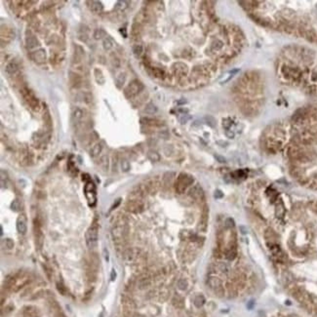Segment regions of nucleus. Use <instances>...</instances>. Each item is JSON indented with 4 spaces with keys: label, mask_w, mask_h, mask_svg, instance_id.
Returning <instances> with one entry per match:
<instances>
[{
    "label": "nucleus",
    "mask_w": 317,
    "mask_h": 317,
    "mask_svg": "<svg viewBox=\"0 0 317 317\" xmlns=\"http://www.w3.org/2000/svg\"><path fill=\"white\" fill-rule=\"evenodd\" d=\"M193 181H194V179L191 176L184 174V173L180 174V176L178 177V180H177V181H176V184H175L176 191L180 194L184 193L186 190V188H188L190 184H192Z\"/></svg>",
    "instance_id": "1"
},
{
    "label": "nucleus",
    "mask_w": 317,
    "mask_h": 317,
    "mask_svg": "<svg viewBox=\"0 0 317 317\" xmlns=\"http://www.w3.org/2000/svg\"><path fill=\"white\" fill-rule=\"evenodd\" d=\"M86 244L89 249H95L98 244V226L94 222L93 225L88 228L85 234Z\"/></svg>",
    "instance_id": "2"
},
{
    "label": "nucleus",
    "mask_w": 317,
    "mask_h": 317,
    "mask_svg": "<svg viewBox=\"0 0 317 317\" xmlns=\"http://www.w3.org/2000/svg\"><path fill=\"white\" fill-rule=\"evenodd\" d=\"M126 233H127V230H126V227L123 225H117L113 226L112 229H111V235H112L113 241L116 245H122Z\"/></svg>",
    "instance_id": "3"
},
{
    "label": "nucleus",
    "mask_w": 317,
    "mask_h": 317,
    "mask_svg": "<svg viewBox=\"0 0 317 317\" xmlns=\"http://www.w3.org/2000/svg\"><path fill=\"white\" fill-rule=\"evenodd\" d=\"M143 86L141 82L138 81V80H134L125 88L124 94H125L126 98H128V99H132V98L136 97L139 93L143 90Z\"/></svg>",
    "instance_id": "4"
},
{
    "label": "nucleus",
    "mask_w": 317,
    "mask_h": 317,
    "mask_svg": "<svg viewBox=\"0 0 317 317\" xmlns=\"http://www.w3.org/2000/svg\"><path fill=\"white\" fill-rule=\"evenodd\" d=\"M85 194H86V197L88 199V202H89V205H91V206H94V205L96 204V186L95 184L92 183V181H88V183L86 184L85 185Z\"/></svg>",
    "instance_id": "5"
},
{
    "label": "nucleus",
    "mask_w": 317,
    "mask_h": 317,
    "mask_svg": "<svg viewBox=\"0 0 317 317\" xmlns=\"http://www.w3.org/2000/svg\"><path fill=\"white\" fill-rule=\"evenodd\" d=\"M17 230L20 234H26L27 231V219L26 214H21L16 222Z\"/></svg>",
    "instance_id": "6"
},
{
    "label": "nucleus",
    "mask_w": 317,
    "mask_h": 317,
    "mask_svg": "<svg viewBox=\"0 0 317 317\" xmlns=\"http://www.w3.org/2000/svg\"><path fill=\"white\" fill-rule=\"evenodd\" d=\"M143 209V203L140 201V200H130V201L126 204V210L131 213H140L142 212Z\"/></svg>",
    "instance_id": "7"
},
{
    "label": "nucleus",
    "mask_w": 317,
    "mask_h": 317,
    "mask_svg": "<svg viewBox=\"0 0 317 317\" xmlns=\"http://www.w3.org/2000/svg\"><path fill=\"white\" fill-rule=\"evenodd\" d=\"M208 218H209V208L207 205H205L202 211L201 219H200L199 225H198V229L202 232H205L207 229V225H208Z\"/></svg>",
    "instance_id": "8"
},
{
    "label": "nucleus",
    "mask_w": 317,
    "mask_h": 317,
    "mask_svg": "<svg viewBox=\"0 0 317 317\" xmlns=\"http://www.w3.org/2000/svg\"><path fill=\"white\" fill-rule=\"evenodd\" d=\"M270 252L272 253V255L277 259V260H279V262H284V259H285V255H284L283 251L281 250L280 246H279L278 244H275V243H272L271 245H270Z\"/></svg>",
    "instance_id": "9"
},
{
    "label": "nucleus",
    "mask_w": 317,
    "mask_h": 317,
    "mask_svg": "<svg viewBox=\"0 0 317 317\" xmlns=\"http://www.w3.org/2000/svg\"><path fill=\"white\" fill-rule=\"evenodd\" d=\"M188 195L190 197H192L193 199H195V200H199V199H201L203 197L204 192H203V189H202L201 186H200L199 184H196V185L192 186V188L189 189Z\"/></svg>",
    "instance_id": "10"
},
{
    "label": "nucleus",
    "mask_w": 317,
    "mask_h": 317,
    "mask_svg": "<svg viewBox=\"0 0 317 317\" xmlns=\"http://www.w3.org/2000/svg\"><path fill=\"white\" fill-rule=\"evenodd\" d=\"M22 315H24V317H40V312L36 307L27 305L22 309Z\"/></svg>",
    "instance_id": "11"
},
{
    "label": "nucleus",
    "mask_w": 317,
    "mask_h": 317,
    "mask_svg": "<svg viewBox=\"0 0 317 317\" xmlns=\"http://www.w3.org/2000/svg\"><path fill=\"white\" fill-rule=\"evenodd\" d=\"M26 47L29 49H34L36 47H38V46L40 45L38 39L36 38V36L33 35V34H27L26 37Z\"/></svg>",
    "instance_id": "12"
},
{
    "label": "nucleus",
    "mask_w": 317,
    "mask_h": 317,
    "mask_svg": "<svg viewBox=\"0 0 317 317\" xmlns=\"http://www.w3.org/2000/svg\"><path fill=\"white\" fill-rule=\"evenodd\" d=\"M207 284L213 291L215 290V289L222 286V282L221 280V278H219L218 276H213V275L209 276L208 280H207Z\"/></svg>",
    "instance_id": "13"
},
{
    "label": "nucleus",
    "mask_w": 317,
    "mask_h": 317,
    "mask_svg": "<svg viewBox=\"0 0 317 317\" xmlns=\"http://www.w3.org/2000/svg\"><path fill=\"white\" fill-rule=\"evenodd\" d=\"M171 304L172 305H173L174 307H176V308L178 309H181L184 307V298L180 296V295H175L172 297L171 299Z\"/></svg>",
    "instance_id": "14"
},
{
    "label": "nucleus",
    "mask_w": 317,
    "mask_h": 317,
    "mask_svg": "<svg viewBox=\"0 0 317 317\" xmlns=\"http://www.w3.org/2000/svg\"><path fill=\"white\" fill-rule=\"evenodd\" d=\"M33 60L37 64H42L46 60V52L44 49H39L33 53Z\"/></svg>",
    "instance_id": "15"
},
{
    "label": "nucleus",
    "mask_w": 317,
    "mask_h": 317,
    "mask_svg": "<svg viewBox=\"0 0 317 317\" xmlns=\"http://www.w3.org/2000/svg\"><path fill=\"white\" fill-rule=\"evenodd\" d=\"M88 3L90 4L89 8L93 13L100 14L102 12V10H104V6H102V2H100V1H91V2H88Z\"/></svg>",
    "instance_id": "16"
},
{
    "label": "nucleus",
    "mask_w": 317,
    "mask_h": 317,
    "mask_svg": "<svg viewBox=\"0 0 317 317\" xmlns=\"http://www.w3.org/2000/svg\"><path fill=\"white\" fill-rule=\"evenodd\" d=\"M290 174L298 180L304 178V170L299 166H292L290 168Z\"/></svg>",
    "instance_id": "17"
},
{
    "label": "nucleus",
    "mask_w": 317,
    "mask_h": 317,
    "mask_svg": "<svg viewBox=\"0 0 317 317\" xmlns=\"http://www.w3.org/2000/svg\"><path fill=\"white\" fill-rule=\"evenodd\" d=\"M220 272L222 274H225V275H228L231 272V268L227 264L225 263H219L217 264V272Z\"/></svg>",
    "instance_id": "18"
},
{
    "label": "nucleus",
    "mask_w": 317,
    "mask_h": 317,
    "mask_svg": "<svg viewBox=\"0 0 317 317\" xmlns=\"http://www.w3.org/2000/svg\"><path fill=\"white\" fill-rule=\"evenodd\" d=\"M18 71H19V67L15 62L9 63L5 67V71L8 75H15L18 72Z\"/></svg>",
    "instance_id": "19"
},
{
    "label": "nucleus",
    "mask_w": 317,
    "mask_h": 317,
    "mask_svg": "<svg viewBox=\"0 0 317 317\" xmlns=\"http://www.w3.org/2000/svg\"><path fill=\"white\" fill-rule=\"evenodd\" d=\"M94 75H95V79L98 84H101V85H102V84L105 83V76L104 74H102V71L100 68H95L94 69Z\"/></svg>",
    "instance_id": "20"
},
{
    "label": "nucleus",
    "mask_w": 317,
    "mask_h": 317,
    "mask_svg": "<svg viewBox=\"0 0 317 317\" xmlns=\"http://www.w3.org/2000/svg\"><path fill=\"white\" fill-rule=\"evenodd\" d=\"M126 81V73L125 72H120L117 76H116L115 79V84L117 88H122V86L124 85V83Z\"/></svg>",
    "instance_id": "21"
},
{
    "label": "nucleus",
    "mask_w": 317,
    "mask_h": 317,
    "mask_svg": "<svg viewBox=\"0 0 317 317\" xmlns=\"http://www.w3.org/2000/svg\"><path fill=\"white\" fill-rule=\"evenodd\" d=\"M205 301H206V300H205V297L203 295H201V294H199V295L195 296L194 299H193V304H194L195 306L198 307V308H200V307L204 305Z\"/></svg>",
    "instance_id": "22"
},
{
    "label": "nucleus",
    "mask_w": 317,
    "mask_h": 317,
    "mask_svg": "<svg viewBox=\"0 0 317 317\" xmlns=\"http://www.w3.org/2000/svg\"><path fill=\"white\" fill-rule=\"evenodd\" d=\"M102 143H96L95 146L91 148V150H90V155H91L92 157H97V156L100 155V153L102 152Z\"/></svg>",
    "instance_id": "23"
},
{
    "label": "nucleus",
    "mask_w": 317,
    "mask_h": 317,
    "mask_svg": "<svg viewBox=\"0 0 317 317\" xmlns=\"http://www.w3.org/2000/svg\"><path fill=\"white\" fill-rule=\"evenodd\" d=\"M83 110L81 109H78L76 108L75 109L73 110L72 112V117H73V120L75 121L76 123H79V121H81V119L83 118Z\"/></svg>",
    "instance_id": "24"
},
{
    "label": "nucleus",
    "mask_w": 317,
    "mask_h": 317,
    "mask_svg": "<svg viewBox=\"0 0 317 317\" xmlns=\"http://www.w3.org/2000/svg\"><path fill=\"white\" fill-rule=\"evenodd\" d=\"M305 38L310 41V42H313V41H316V38H317V35H316V32L311 29H307L306 31H305Z\"/></svg>",
    "instance_id": "25"
},
{
    "label": "nucleus",
    "mask_w": 317,
    "mask_h": 317,
    "mask_svg": "<svg viewBox=\"0 0 317 317\" xmlns=\"http://www.w3.org/2000/svg\"><path fill=\"white\" fill-rule=\"evenodd\" d=\"M285 214V208H284L283 203H277L275 207V215L277 218H282Z\"/></svg>",
    "instance_id": "26"
},
{
    "label": "nucleus",
    "mask_w": 317,
    "mask_h": 317,
    "mask_svg": "<svg viewBox=\"0 0 317 317\" xmlns=\"http://www.w3.org/2000/svg\"><path fill=\"white\" fill-rule=\"evenodd\" d=\"M177 287H178L179 290H181V291H185L186 289L188 288V280H186V279H184V278L179 279L178 282H177Z\"/></svg>",
    "instance_id": "27"
},
{
    "label": "nucleus",
    "mask_w": 317,
    "mask_h": 317,
    "mask_svg": "<svg viewBox=\"0 0 317 317\" xmlns=\"http://www.w3.org/2000/svg\"><path fill=\"white\" fill-rule=\"evenodd\" d=\"M147 157H148V159H150V161H152V162H158V161L160 160V155H159V153L156 152V151H154V150L148 151Z\"/></svg>",
    "instance_id": "28"
},
{
    "label": "nucleus",
    "mask_w": 317,
    "mask_h": 317,
    "mask_svg": "<svg viewBox=\"0 0 317 317\" xmlns=\"http://www.w3.org/2000/svg\"><path fill=\"white\" fill-rule=\"evenodd\" d=\"M204 121L206 122V124H207L208 126H210V127H212V128L216 127V125H217V120H216V118L213 117V116H211V115H206V116H205V117H204Z\"/></svg>",
    "instance_id": "29"
},
{
    "label": "nucleus",
    "mask_w": 317,
    "mask_h": 317,
    "mask_svg": "<svg viewBox=\"0 0 317 317\" xmlns=\"http://www.w3.org/2000/svg\"><path fill=\"white\" fill-rule=\"evenodd\" d=\"M102 46H104V49L105 51H109L113 47V42L109 37H105L104 41H102Z\"/></svg>",
    "instance_id": "30"
},
{
    "label": "nucleus",
    "mask_w": 317,
    "mask_h": 317,
    "mask_svg": "<svg viewBox=\"0 0 317 317\" xmlns=\"http://www.w3.org/2000/svg\"><path fill=\"white\" fill-rule=\"evenodd\" d=\"M21 207H22V203L20 199L16 198L15 200H13V202L11 204V209L14 212H19L21 210Z\"/></svg>",
    "instance_id": "31"
},
{
    "label": "nucleus",
    "mask_w": 317,
    "mask_h": 317,
    "mask_svg": "<svg viewBox=\"0 0 317 317\" xmlns=\"http://www.w3.org/2000/svg\"><path fill=\"white\" fill-rule=\"evenodd\" d=\"M144 111L148 114H154L157 111V108L152 104V102H150L146 105V109H144Z\"/></svg>",
    "instance_id": "32"
},
{
    "label": "nucleus",
    "mask_w": 317,
    "mask_h": 317,
    "mask_svg": "<svg viewBox=\"0 0 317 317\" xmlns=\"http://www.w3.org/2000/svg\"><path fill=\"white\" fill-rule=\"evenodd\" d=\"M128 4H129V2L124 1V0L123 1H118L115 5V10L116 11H124L125 9L128 7Z\"/></svg>",
    "instance_id": "33"
},
{
    "label": "nucleus",
    "mask_w": 317,
    "mask_h": 317,
    "mask_svg": "<svg viewBox=\"0 0 317 317\" xmlns=\"http://www.w3.org/2000/svg\"><path fill=\"white\" fill-rule=\"evenodd\" d=\"M133 54L136 57H140L143 54V46L141 44H135L133 46Z\"/></svg>",
    "instance_id": "34"
},
{
    "label": "nucleus",
    "mask_w": 317,
    "mask_h": 317,
    "mask_svg": "<svg viewBox=\"0 0 317 317\" xmlns=\"http://www.w3.org/2000/svg\"><path fill=\"white\" fill-rule=\"evenodd\" d=\"M120 167H121V170H122V172H128L130 170V163L127 159H122L120 161Z\"/></svg>",
    "instance_id": "35"
},
{
    "label": "nucleus",
    "mask_w": 317,
    "mask_h": 317,
    "mask_svg": "<svg viewBox=\"0 0 317 317\" xmlns=\"http://www.w3.org/2000/svg\"><path fill=\"white\" fill-rule=\"evenodd\" d=\"M56 286H57V290L59 291L60 294H62L63 296H66V295H67V288H66V286L64 285L63 282L58 281L57 284H56Z\"/></svg>",
    "instance_id": "36"
},
{
    "label": "nucleus",
    "mask_w": 317,
    "mask_h": 317,
    "mask_svg": "<svg viewBox=\"0 0 317 317\" xmlns=\"http://www.w3.org/2000/svg\"><path fill=\"white\" fill-rule=\"evenodd\" d=\"M42 267H43V269H44V271L46 273V276H47V278L49 279V280H52V276H53L52 269H51L47 264H43Z\"/></svg>",
    "instance_id": "37"
},
{
    "label": "nucleus",
    "mask_w": 317,
    "mask_h": 317,
    "mask_svg": "<svg viewBox=\"0 0 317 317\" xmlns=\"http://www.w3.org/2000/svg\"><path fill=\"white\" fill-rule=\"evenodd\" d=\"M173 176H174V173H171V172H168V173H166L164 175V177H163V181H164V183L166 184H170L172 181V179H173Z\"/></svg>",
    "instance_id": "38"
},
{
    "label": "nucleus",
    "mask_w": 317,
    "mask_h": 317,
    "mask_svg": "<svg viewBox=\"0 0 317 317\" xmlns=\"http://www.w3.org/2000/svg\"><path fill=\"white\" fill-rule=\"evenodd\" d=\"M308 208L311 210L312 212H314L317 214V200H311V201L308 202Z\"/></svg>",
    "instance_id": "39"
},
{
    "label": "nucleus",
    "mask_w": 317,
    "mask_h": 317,
    "mask_svg": "<svg viewBox=\"0 0 317 317\" xmlns=\"http://www.w3.org/2000/svg\"><path fill=\"white\" fill-rule=\"evenodd\" d=\"M225 225H226V226L227 228H232V227H234L235 222H234V221H233V219L227 218L226 220V222H225Z\"/></svg>",
    "instance_id": "40"
},
{
    "label": "nucleus",
    "mask_w": 317,
    "mask_h": 317,
    "mask_svg": "<svg viewBox=\"0 0 317 317\" xmlns=\"http://www.w3.org/2000/svg\"><path fill=\"white\" fill-rule=\"evenodd\" d=\"M190 119H191V116L188 115V114H183V115H181V117L179 118L181 124H185V123L188 122V120H190Z\"/></svg>",
    "instance_id": "41"
},
{
    "label": "nucleus",
    "mask_w": 317,
    "mask_h": 317,
    "mask_svg": "<svg viewBox=\"0 0 317 317\" xmlns=\"http://www.w3.org/2000/svg\"><path fill=\"white\" fill-rule=\"evenodd\" d=\"M222 254H223L222 250L219 248V247H218V248H216L215 250H214V256H215V258H217V259H221L222 256Z\"/></svg>",
    "instance_id": "42"
},
{
    "label": "nucleus",
    "mask_w": 317,
    "mask_h": 317,
    "mask_svg": "<svg viewBox=\"0 0 317 317\" xmlns=\"http://www.w3.org/2000/svg\"><path fill=\"white\" fill-rule=\"evenodd\" d=\"M105 33L102 29H97L95 31V38L96 39H101V38H102V36H105Z\"/></svg>",
    "instance_id": "43"
},
{
    "label": "nucleus",
    "mask_w": 317,
    "mask_h": 317,
    "mask_svg": "<svg viewBox=\"0 0 317 317\" xmlns=\"http://www.w3.org/2000/svg\"><path fill=\"white\" fill-rule=\"evenodd\" d=\"M5 246L7 249H13L14 247V241L10 238H7L5 239Z\"/></svg>",
    "instance_id": "44"
},
{
    "label": "nucleus",
    "mask_w": 317,
    "mask_h": 317,
    "mask_svg": "<svg viewBox=\"0 0 317 317\" xmlns=\"http://www.w3.org/2000/svg\"><path fill=\"white\" fill-rule=\"evenodd\" d=\"M222 47V43L221 41H219V40L215 41V42H214V43L212 44V48H214L215 50H220Z\"/></svg>",
    "instance_id": "45"
},
{
    "label": "nucleus",
    "mask_w": 317,
    "mask_h": 317,
    "mask_svg": "<svg viewBox=\"0 0 317 317\" xmlns=\"http://www.w3.org/2000/svg\"><path fill=\"white\" fill-rule=\"evenodd\" d=\"M44 294H45V292H44V291H42V290H41V291H38V292H37L36 294H34V295L31 297V300L39 299V298H41V297H43V296H44Z\"/></svg>",
    "instance_id": "46"
},
{
    "label": "nucleus",
    "mask_w": 317,
    "mask_h": 317,
    "mask_svg": "<svg viewBox=\"0 0 317 317\" xmlns=\"http://www.w3.org/2000/svg\"><path fill=\"white\" fill-rule=\"evenodd\" d=\"M214 196H215V198H217V199H220V198L223 197V193L221 191L220 189H217L215 191V194H214Z\"/></svg>",
    "instance_id": "47"
},
{
    "label": "nucleus",
    "mask_w": 317,
    "mask_h": 317,
    "mask_svg": "<svg viewBox=\"0 0 317 317\" xmlns=\"http://www.w3.org/2000/svg\"><path fill=\"white\" fill-rule=\"evenodd\" d=\"M120 202H121V199H120V198L116 199L115 202L113 203V205H112V206H111V208H110V211H112V210H114V209L117 208V207L119 206V205H120Z\"/></svg>",
    "instance_id": "48"
},
{
    "label": "nucleus",
    "mask_w": 317,
    "mask_h": 317,
    "mask_svg": "<svg viewBox=\"0 0 317 317\" xmlns=\"http://www.w3.org/2000/svg\"><path fill=\"white\" fill-rule=\"evenodd\" d=\"M102 255H104V258L105 260H109V250L106 248H104V250H102Z\"/></svg>",
    "instance_id": "49"
},
{
    "label": "nucleus",
    "mask_w": 317,
    "mask_h": 317,
    "mask_svg": "<svg viewBox=\"0 0 317 317\" xmlns=\"http://www.w3.org/2000/svg\"><path fill=\"white\" fill-rule=\"evenodd\" d=\"M223 127H225V128H226V129H228V128H229L230 127V125L232 124L231 122H230V120L229 119H225V120H223Z\"/></svg>",
    "instance_id": "50"
},
{
    "label": "nucleus",
    "mask_w": 317,
    "mask_h": 317,
    "mask_svg": "<svg viewBox=\"0 0 317 317\" xmlns=\"http://www.w3.org/2000/svg\"><path fill=\"white\" fill-rule=\"evenodd\" d=\"M215 158H216V159H217L219 162H221V163H226V158L222 157V156H221V155L216 154V155H215Z\"/></svg>",
    "instance_id": "51"
},
{
    "label": "nucleus",
    "mask_w": 317,
    "mask_h": 317,
    "mask_svg": "<svg viewBox=\"0 0 317 317\" xmlns=\"http://www.w3.org/2000/svg\"><path fill=\"white\" fill-rule=\"evenodd\" d=\"M226 135L227 136V138H229V139H233L234 138V133L231 132L230 130H228V129L226 131Z\"/></svg>",
    "instance_id": "52"
},
{
    "label": "nucleus",
    "mask_w": 317,
    "mask_h": 317,
    "mask_svg": "<svg viewBox=\"0 0 317 317\" xmlns=\"http://www.w3.org/2000/svg\"><path fill=\"white\" fill-rule=\"evenodd\" d=\"M115 277H116V272H115L114 269H112V271H111V280L114 281Z\"/></svg>",
    "instance_id": "53"
},
{
    "label": "nucleus",
    "mask_w": 317,
    "mask_h": 317,
    "mask_svg": "<svg viewBox=\"0 0 317 317\" xmlns=\"http://www.w3.org/2000/svg\"><path fill=\"white\" fill-rule=\"evenodd\" d=\"M312 80H314V81L317 80V72L316 71H314L313 73H312Z\"/></svg>",
    "instance_id": "54"
},
{
    "label": "nucleus",
    "mask_w": 317,
    "mask_h": 317,
    "mask_svg": "<svg viewBox=\"0 0 317 317\" xmlns=\"http://www.w3.org/2000/svg\"><path fill=\"white\" fill-rule=\"evenodd\" d=\"M120 32H121V33H122V32H123V35H124V37H127V33H126V29H120Z\"/></svg>",
    "instance_id": "55"
},
{
    "label": "nucleus",
    "mask_w": 317,
    "mask_h": 317,
    "mask_svg": "<svg viewBox=\"0 0 317 317\" xmlns=\"http://www.w3.org/2000/svg\"><path fill=\"white\" fill-rule=\"evenodd\" d=\"M200 124H201V123H200V121H199V120H196V121H195V122L192 124V126H197V125H200Z\"/></svg>",
    "instance_id": "56"
},
{
    "label": "nucleus",
    "mask_w": 317,
    "mask_h": 317,
    "mask_svg": "<svg viewBox=\"0 0 317 317\" xmlns=\"http://www.w3.org/2000/svg\"><path fill=\"white\" fill-rule=\"evenodd\" d=\"M184 102H186V101H185V100H181V101L178 102V104H179V105H181V104H184Z\"/></svg>",
    "instance_id": "57"
},
{
    "label": "nucleus",
    "mask_w": 317,
    "mask_h": 317,
    "mask_svg": "<svg viewBox=\"0 0 317 317\" xmlns=\"http://www.w3.org/2000/svg\"><path fill=\"white\" fill-rule=\"evenodd\" d=\"M316 42H317V38H316Z\"/></svg>",
    "instance_id": "58"
}]
</instances>
